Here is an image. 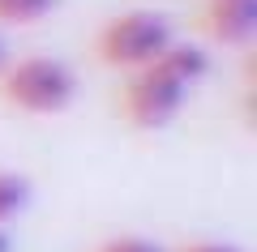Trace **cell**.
Wrapping results in <instances>:
<instances>
[{"mask_svg": "<svg viewBox=\"0 0 257 252\" xmlns=\"http://www.w3.org/2000/svg\"><path fill=\"white\" fill-rule=\"evenodd\" d=\"M77 73L52 56H26L18 64H5L0 73V99L26 116H56L73 103Z\"/></svg>", "mask_w": 257, "mask_h": 252, "instance_id": "2", "label": "cell"}, {"mask_svg": "<svg viewBox=\"0 0 257 252\" xmlns=\"http://www.w3.org/2000/svg\"><path fill=\"white\" fill-rule=\"evenodd\" d=\"M0 252H9V235L5 231H0Z\"/></svg>", "mask_w": 257, "mask_h": 252, "instance_id": "10", "label": "cell"}, {"mask_svg": "<svg viewBox=\"0 0 257 252\" xmlns=\"http://www.w3.org/2000/svg\"><path fill=\"white\" fill-rule=\"evenodd\" d=\"M5 64H9V56H5V43H0V73H5Z\"/></svg>", "mask_w": 257, "mask_h": 252, "instance_id": "11", "label": "cell"}, {"mask_svg": "<svg viewBox=\"0 0 257 252\" xmlns=\"http://www.w3.org/2000/svg\"><path fill=\"white\" fill-rule=\"evenodd\" d=\"M176 30H172V18L167 13H155V9H124L99 30L94 39V52L107 69H120V73H138L146 64H155L159 56L172 47Z\"/></svg>", "mask_w": 257, "mask_h": 252, "instance_id": "1", "label": "cell"}, {"mask_svg": "<svg viewBox=\"0 0 257 252\" xmlns=\"http://www.w3.org/2000/svg\"><path fill=\"white\" fill-rule=\"evenodd\" d=\"M189 99V86L172 77L163 64H146V69L128 73L124 94H120V107H124V120L133 128H163L176 120V111Z\"/></svg>", "mask_w": 257, "mask_h": 252, "instance_id": "3", "label": "cell"}, {"mask_svg": "<svg viewBox=\"0 0 257 252\" xmlns=\"http://www.w3.org/2000/svg\"><path fill=\"white\" fill-rule=\"evenodd\" d=\"M202 30L223 47H244L257 35V0H206Z\"/></svg>", "mask_w": 257, "mask_h": 252, "instance_id": "4", "label": "cell"}, {"mask_svg": "<svg viewBox=\"0 0 257 252\" xmlns=\"http://www.w3.org/2000/svg\"><path fill=\"white\" fill-rule=\"evenodd\" d=\"M26 201H30V184H26V175H18V171H0V226L9 222V218H18L22 209H26Z\"/></svg>", "mask_w": 257, "mask_h": 252, "instance_id": "6", "label": "cell"}, {"mask_svg": "<svg viewBox=\"0 0 257 252\" xmlns=\"http://www.w3.org/2000/svg\"><path fill=\"white\" fill-rule=\"evenodd\" d=\"M56 5H60V0H0V22H5V26H35V22H43Z\"/></svg>", "mask_w": 257, "mask_h": 252, "instance_id": "7", "label": "cell"}, {"mask_svg": "<svg viewBox=\"0 0 257 252\" xmlns=\"http://www.w3.org/2000/svg\"><path fill=\"white\" fill-rule=\"evenodd\" d=\"M94 252H167V248L155 243V239H146V235H116V239L99 243Z\"/></svg>", "mask_w": 257, "mask_h": 252, "instance_id": "8", "label": "cell"}, {"mask_svg": "<svg viewBox=\"0 0 257 252\" xmlns=\"http://www.w3.org/2000/svg\"><path fill=\"white\" fill-rule=\"evenodd\" d=\"M180 252H240V248H231V243H219V239H202V243H184Z\"/></svg>", "mask_w": 257, "mask_h": 252, "instance_id": "9", "label": "cell"}, {"mask_svg": "<svg viewBox=\"0 0 257 252\" xmlns=\"http://www.w3.org/2000/svg\"><path fill=\"white\" fill-rule=\"evenodd\" d=\"M159 64H163L180 86H189V90H193V86L210 73V52H206L202 43H180V39H172V47L159 56Z\"/></svg>", "mask_w": 257, "mask_h": 252, "instance_id": "5", "label": "cell"}]
</instances>
